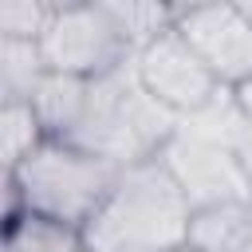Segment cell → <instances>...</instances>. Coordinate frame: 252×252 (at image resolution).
<instances>
[{
  "mask_svg": "<svg viewBox=\"0 0 252 252\" xmlns=\"http://www.w3.org/2000/svg\"><path fill=\"white\" fill-rule=\"evenodd\" d=\"M193 201L161 158L126 165L106 205L83 228L91 252H177L189 244Z\"/></svg>",
  "mask_w": 252,
  "mask_h": 252,
  "instance_id": "cell-1",
  "label": "cell"
},
{
  "mask_svg": "<svg viewBox=\"0 0 252 252\" xmlns=\"http://www.w3.org/2000/svg\"><path fill=\"white\" fill-rule=\"evenodd\" d=\"M122 169L106 158H94L71 142L47 138L28 161H20L12 173H4V220L20 213L47 217L55 224H67L83 232L94 213L114 193Z\"/></svg>",
  "mask_w": 252,
  "mask_h": 252,
  "instance_id": "cell-2",
  "label": "cell"
},
{
  "mask_svg": "<svg viewBox=\"0 0 252 252\" xmlns=\"http://www.w3.org/2000/svg\"><path fill=\"white\" fill-rule=\"evenodd\" d=\"M177 126H181V118L173 110H165L138 83V71L130 59L126 67H118L102 79H91L87 110H83L79 126L59 142H71V146L126 169V165L158 158L169 146V138L177 134Z\"/></svg>",
  "mask_w": 252,
  "mask_h": 252,
  "instance_id": "cell-3",
  "label": "cell"
},
{
  "mask_svg": "<svg viewBox=\"0 0 252 252\" xmlns=\"http://www.w3.org/2000/svg\"><path fill=\"white\" fill-rule=\"evenodd\" d=\"M39 51L47 71L79 79H102L134 59V47L102 4H55V20L39 39Z\"/></svg>",
  "mask_w": 252,
  "mask_h": 252,
  "instance_id": "cell-4",
  "label": "cell"
},
{
  "mask_svg": "<svg viewBox=\"0 0 252 252\" xmlns=\"http://www.w3.org/2000/svg\"><path fill=\"white\" fill-rule=\"evenodd\" d=\"M134 71H138V83L177 118L201 114L209 102H217L228 91L217 83V75L201 63V55L185 43V35L177 28L161 32L154 43H146L134 55Z\"/></svg>",
  "mask_w": 252,
  "mask_h": 252,
  "instance_id": "cell-5",
  "label": "cell"
},
{
  "mask_svg": "<svg viewBox=\"0 0 252 252\" xmlns=\"http://www.w3.org/2000/svg\"><path fill=\"white\" fill-rule=\"evenodd\" d=\"M158 158L169 165V173L177 177V185L185 189L193 209L236 201V197H252V185L244 177V165H240L232 142L209 138V134H201V130L181 122L177 134L169 138V146Z\"/></svg>",
  "mask_w": 252,
  "mask_h": 252,
  "instance_id": "cell-6",
  "label": "cell"
},
{
  "mask_svg": "<svg viewBox=\"0 0 252 252\" xmlns=\"http://www.w3.org/2000/svg\"><path fill=\"white\" fill-rule=\"evenodd\" d=\"M220 87L252 79V24L240 4H181L173 24Z\"/></svg>",
  "mask_w": 252,
  "mask_h": 252,
  "instance_id": "cell-7",
  "label": "cell"
},
{
  "mask_svg": "<svg viewBox=\"0 0 252 252\" xmlns=\"http://www.w3.org/2000/svg\"><path fill=\"white\" fill-rule=\"evenodd\" d=\"M189 248L193 252H252V197L193 209Z\"/></svg>",
  "mask_w": 252,
  "mask_h": 252,
  "instance_id": "cell-8",
  "label": "cell"
},
{
  "mask_svg": "<svg viewBox=\"0 0 252 252\" xmlns=\"http://www.w3.org/2000/svg\"><path fill=\"white\" fill-rule=\"evenodd\" d=\"M87 98H91V79L47 71L43 83L35 87V94H32V110L39 114L47 138H67L79 126V118L87 110Z\"/></svg>",
  "mask_w": 252,
  "mask_h": 252,
  "instance_id": "cell-9",
  "label": "cell"
},
{
  "mask_svg": "<svg viewBox=\"0 0 252 252\" xmlns=\"http://www.w3.org/2000/svg\"><path fill=\"white\" fill-rule=\"evenodd\" d=\"M0 252H83V232L35 213H20L4 220Z\"/></svg>",
  "mask_w": 252,
  "mask_h": 252,
  "instance_id": "cell-10",
  "label": "cell"
},
{
  "mask_svg": "<svg viewBox=\"0 0 252 252\" xmlns=\"http://www.w3.org/2000/svg\"><path fill=\"white\" fill-rule=\"evenodd\" d=\"M43 75H47V63L39 43L0 39V102H32Z\"/></svg>",
  "mask_w": 252,
  "mask_h": 252,
  "instance_id": "cell-11",
  "label": "cell"
},
{
  "mask_svg": "<svg viewBox=\"0 0 252 252\" xmlns=\"http://www.w3.org/2000/svg\"><path fill=\"white\" fill-rule=\"evenodd\" d=\"M106 16L114 20V28L126 35V43L134 47V55L154 43L161 32H169L177 24V8L169 4H150V0H102Z\"/></svg>",
  "mask_w": 252,
  "mask_h": 252,
  "instance_id": "cell-12",
  "label": "cell"
},
{
  "mask_svg": "<svg viewBox=\"0 0 252 252\" xmlns=\"http://www.w3.org/2000/svg\"><path fill=\"white\" fill-rule=\"evenodd\" d=\"M47 142V130L32 102H0V161L4 173H12L20 161H28Z\"/></svg>",
  "mask_w": 252,
  "mask_h": 252,
  "instance_id": "cell-13",
  "label": "cell"
},
{
  "mask_svg": "<svg viewBox=\"0 0 252 252\" xmlns=\"http://www.w3.org/2000/svg\"><path fill=\"white\" fill-rule=\"evenodd\" d=\"M55 20V4L43 0H4L0 4V39H28L39 43Z\"/></svg>",
  "mask_w": 252,
  "mask_h": 252,
  "instance_id": "cell-14",
  "label": "cell"
},
{
  "mask_svg": "<svg viewBox=\"0 0 252 252\" xmlns=\"http://www.w3.org/2000/svg\"><path fill=\"white\" fill-rule=\"evenodd\" d=\"M228 94H232V102H236V110L244 114V122L252 126V79H244V83H236V87H232Z\"/></svg>",
  "mask_w": 252,
  "mask_h": 252,
  "instance_id": "cell-15",
  "label": "cell"
},
{
  "mask_svg": "<svg viewBox=\"0 0 252 252\" xmlns=\"http://www.w3.org/2000/svg\"><path fill=\"white\" fill-rule=\"evenodd\" d=\"M236 158H240L244 177H248V185H252V126H244V134L236 138Z\"/></svg>",
  "mask_w": 252,
  "mask_h": 252,
  "instance_id": "cell-16",
  "label": "cell"
},
{
  "mask_svg": "<svg viewBox=\"0 0 252 252\" xmlns=\"http://www.w3.org/2000/svg\"><path fill=\"white\" fill-rule=\"evenodd\" d=\"M244 8V16H248V24H252V4H240Z\"/></svg>",
  "mask_w": 252,
  "mask_h": 252,
  "instance_id": "cell-17",
  "label": "cell"
},
{
  "mask_svg": "<svg viewBox=\"0 0 252 252\" xmlns=\"http://www.w3.org/2000/svg\"><path fill=\"white\" fill-rule=\"evenodd\" d=\"M177 252H193V248H189V244H185V248H177Z\"/></svg>",
  "mask_w": 252,
  "mask_h": 252,
  "instance_id": "cell-18",
  "label": "cell"
},
{
  "mask_svg": "<svg viewBox=\"0 0 252 252\" xmlns=\"http://www.w3.org/2000/svg\"><path fill=\"white\" fill-rule=\"evenodd\" d=\"M83 252H91V248H87V244H83Z\"/></svg>",
  "mask_w": 252,
  "mask_h": 252,
  "instance_id": "cell-19",
  "label": "cell"
}]
</instances>
